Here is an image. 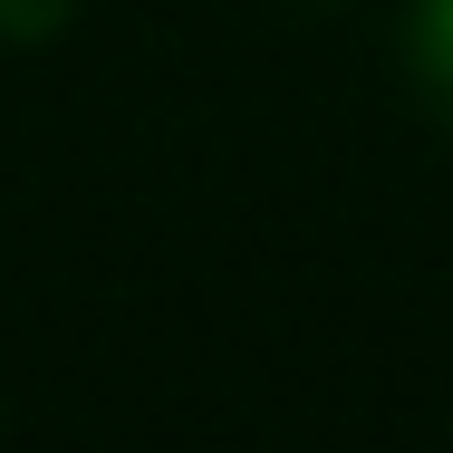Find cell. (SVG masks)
<instances>
[{
    "label": "cell",
    "mask_w": 453,
    "mask_h": 453,
    "mask_svg": "<svg viewBox=\"0 0 453 453\" xmlns=\"http://www.w3.org/2000/svg\"><path fill=\"white\" fill-rule=\"evenodd\" d=\"M405 68L434 116H453V0H405Z\"/></svg>",
    "instance_id": "obj_1"
},
{
    "label": "cell",
    "mask_w": 453,
    "mask_h": 453,
    "mask_svg": "<svg viewBox=\"0 0 453 453\" xmlns=\"http://www.w3.org/2000/svg\"><path fill=\"white\" fill-rule=\"evenodd\" d=\"M58 19H68V0H0V29L10 39H49Z\"/></svg>",
    "instance_id": "obj_2"
}]
</instances>
